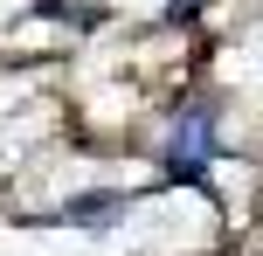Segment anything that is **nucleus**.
<instances>
[{"label":"nucleus","mask_w":263,"mask_h":256,"mask_svg":"<svg viewBox=\"0 0 263 256\" xmlns=\"http://www.w3.org/2000/svg\"><path fill=\"white\" fill-rule=\"evenodd\" d=\"M215 160V104H187L166 132V166L173 173H201Z\"/></svg>","instance_id":"1"},{"label":"nucleus","mask_w":263,"mask_h":256,"mask_svg":"<svg viewBox=\"0 0 263 256\" xmlns=\"http://www.w3.org/2000/svg\"><path fill=\"white\" fill-rule=\"evenodd\" d=\"M69 222H77V229H118L125 222V194H111V187L69 194Z\"/></svg>","instance_id":"2"}]
</instances>
